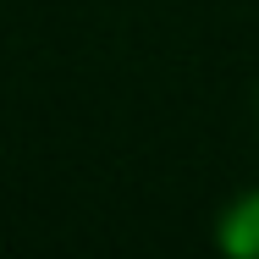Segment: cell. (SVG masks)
I'll list each match as a JSON object with an SVG mask.
<instances>
[{
	"label": "cell",
	"instance_id": "6da1fadb",
	"mask_svg": "<svg viewBox=\"0 0 259 259\" xmlns=\"http://www.w3.org/2000/svg\"><path fill=\"white\" fill-rule=\"evenodd\" d=\"M221 243H226L232 254H259V193H248L243 204L226 215V226H221Z\"/></svg>",
	"mask_w": 259,
	"mask_h": 259
}]
</instances>
